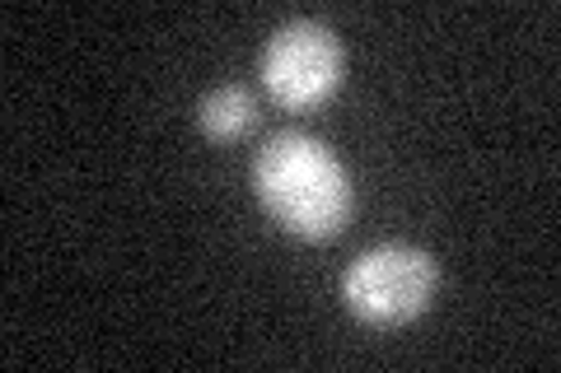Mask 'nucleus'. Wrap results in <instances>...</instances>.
<instances>
[{
    "label": "nucleus",
    "mask_w": 561,
    "mask_h": 373,
    "mask_svg": "<svg viewBox=\"0 0 561 373\" xmlns=\"http://www.w3.org/2000/svg\"><path fill=\"white\" fill-rule=\"evenodd\" d=\"M253 187L267 215L309 243L337 238L356 210V187H351L342 159L319 136L305 131H280L257 150Z\"/></svg>",
    "instance_id": "obj_1"
},
{
    "label": "nucleus",
    "mask_w": 561,
    "mask_h": 373,
    "mask_svg": "<svg viewBox=\"0 0 561 373\" xmlns=\"http://www.w3.org/2000/svg\"><path fill=\"white\" fill-rule=\"evenodd\" d=\"M435 290H440V266L431 253L412 243H379L346 266L342 299L346 308L370 327H398L412 323L431 308Z\"/></svg>",
    "instance_id": "obj_2"
},
{
    "label": "nucleus",
    "mask_w": 561,
    "mask_h": 373,
    "mask_svg": "<svg viewBox=\"0 0 561 373\" xmlns=\"http://www.w3.org/2000/svg\"><path fill=\"white\" fill-rule=\"evenodd\" d=\"M262 84L290 113L319 108L342 84V43L319 20H295L262 47Z\"/></svg>",
    "instance_id": "obj_3"
},
{
    "label": "nucleus",
    "mask_w": 561,
    "mask_h": 373,
    "mask_svg": "<svg viewBox=\"0 0 561 373\" xmlns=\"http://www.w3.org/2000/svg\"><path fill=\"white\" fill-rule=\"evenodd\" d=\"M253 127H257V98L243 84H220L197 103V131L206 140H216V145L243 140Z\"/></svg>",
    "instance_id": "obj_4"
}]
</instances>
